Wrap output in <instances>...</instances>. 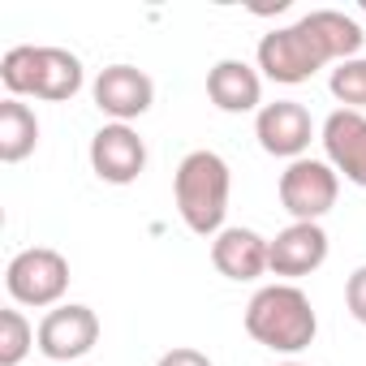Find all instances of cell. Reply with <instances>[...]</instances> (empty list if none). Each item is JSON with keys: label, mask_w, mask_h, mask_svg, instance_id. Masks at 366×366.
Returning a JSON list of instances; mask_svg holds the SVG:
<instances>
[{"label": "cell", "mask_w": 366, "mask_h": 366, "mask_svg": "<svg viewBox=\"0 0 366 366\" xmlns=\"http://www.w3.org/2000/svg\"><path fill=\"white\" fill-rule=\"evenodd\" d=\"M362 44H366V35L349 14L315 9V14L297 18L293 26L267 31L259 39V69L280 86H297V82H310L323 65L353 61L362 52Z\"/></svg>", "instance_id": "cell-1"}, {"label": "cell", "mask_w": 366, "mask_h": 366, "mask_svg": "<svg viewBox=\"0 0 366 366\" xmlns=\"http://www.w3.org/2000/svg\"><path fill=\"white\" fill-rule=\"evenodd\" d=\"M229 190H233V172H229L224 155H216V151H190L172 172L177 212L194 237H220L224 233Z\"/></svg>", "instance_id": "cell-2"}, {"label": "cell", "mask_w": 366, "mask_h": 366, "mask_svg": "<svg viewBox=\"0 0 366 366\" xmlns=\"http://www.w3.org/2000/svg\"><path fill=\"white\" fill-rule=\"evenodd\" d=\"M246 332L272 353H302L315 345L319 315L297 285H263L246 306Z\"/></svg>", "instance_id": "cell-3"}, {"label": "cell", "mask_w": 366, "mask_h": 366, "mask_svg": "<svg viewBox=\"0 0 366 366\" xmlns=\"http://www.w3.org/2000/svg\"><path fill=\"white\" fill-rule=\"evenodd\" d=\"M0 82H5L9 99H48L65 104L82 91V61L65 48H31L18 44L0 61Z\"/></svg>", "instance_id": "cell-4"}, {"label": "cell", "mask_w": 366, "mask_h": 366, "mask_svg": "<svg viewBox=\"0 0 366 366\" xmlns=\"http://www.w3.org/2000/svg\"><path fill=\"white\" fill-rule=\"evenodd\" d=\"M5 289L18 306H35V310L61 306V297L69 289V259L48 246L18 250L5 267Z\"/></svg>", "instance_id": "cell-5"}, {"label": "cell", "mask_w": 366, "mask_h": 366, "mask_svg": "<svg viewBox=\"0 0 366 366\" xmlns=\"http://www.w3.org/2000/svg\"><path fill=\"white\" fill-rule=\"evenodd\" d=\"M336 194H340V172L327 159H306L302 155L280 172V203L293 220L319 224L336 207Z\"/></svg>", "instance_id": "cell-6"}, {"label": "cell", "mask_w": 366, "mask_h": 366, "mask_svg": "<svg viewBox=\"0 0 366 366\" xmlns=\"http://www.w3.org/2000/svg\"><path fill=\"white\" fill-rule=\"evenodd\" d=\"M99 340V319L91 306H52L39 323V353L48 362H78L95 349Z\"/></svg>", "instance_id": "cell-7"}, {"label": "cell", "mask_w": 366, "mask_h": 366, "mask_svg": "<svg viewBox=\"0 0 366 366\" xmlns=\"http://www.w3.org/2000/svg\"><path fill=\"white\" fill-rule=\"evenodd\" d=\"M91 95L104 117H112L117 125H129L134 117H142L155 104V82L138 65H108V69H99Z\"/></svg>", "instance_id": "cell-8"}, {"label": "cell", "mask_w": 366, "mask_h": 366, "mask_svg": "<svg viewBox=\"0 0 366 366\" xmlns=\"http://www.w3.org/2000/svg\"><path fill=\"white\" fill-rule=\"evenodd\" d=\"M254 138L267 155H280V159H302V151L310 147L315 138V121L310 112L297 104V99H276V104H263L259 117H254Z\"/></svg>", "instance_id": "cell-9"}, {"label": "cell", "mask_w": 366, "mask_h": 366, "mask_svg": "<svg viewBox=\"0 0 366 366\" xmlns=\"http://www.w3.org/2000/svg\"><path fill=\"white\" fill-rule=\"evenodd\" d=\"M91 168L108 186H129L147 168V142L138 138V129L112 121V125L95 129V138H91Z\"/></svg>", "instance_id": "cell-10"}, {"label": "cell", "mask_w": 366, "mask_h": 366, "mask_svg": "<svg viewBox=\"0 0 366 366\" xmlns=\"http://www.w3.org/2000/svg\"><path fill=\"white\" fill-rule=\"evenodd\" d=\"M323 263H327V233H323V224L293 220L267 246V267L276 276H289V280H302V276L319 272Z\"/></svg>", "instance_id": "cell-11"}, {"label": "cell", "mask_w": 366, "mask_h": 366, "mask_svg": "<svg viewBox=\"0 0 366 366\" xmlns=\"http://www.w3.org/2000/svg\"><path fill=\"white\" fill-rule=\"evenodd\" d=\"M323 151H327V164L345 181L366 186V117L362 112L336 108L323 121Z\"/></svg>", "instance_id": "cell-12"}, {"label": "cell", "mask_w": 366, "mask_h": 366, "mask_svg": "<svg viewBox=\"0 0 366 366\" xmlns=\"http://www.w3.org/2000/svg\"><path fill=\"white\" fill-rule=\"evenodd\" d=\"M267 246L272 242L263 233L237 224V229H224L220 237H212V263L229 280H259L263 272H272L267 267Z\"/></svg>", "instance_id": "cell-13"}, {"label": "cell", "mask_w": 366, "mask_h": 366, "mask_svg": "<svg viewBox=\"0 0 366 366\" xmlns=\"http://www.w3.org/2000/svg\"><path fill=\"white\" fill-rule=\"evenodd\" d=\"M207 99L220 112H254L263 104V78L246 61H216L207 74Z\"/></svg>", "instance_id": "cell-14"}, {"label": "cell", "mask_w": 366, "mask_h": 366, "mask_svg": "<svg viewBox=\"0 0 366 366\" xmlns=\"http://www.w3.org/2000/svg\"><path fill=\"white\" fill-rule=\"evenodd\" d=\"M39 142V121L31 112V104L22 99H5L0 104V159L5 164H22Z\"/></svg>", "instance_id": "cell-15"}, {"label": "cell", "mask_w": 366, "mask_h": 366, "mask_svg": "<svg viewBox=\"0 0 366 366\" xmlns=\"http://www.w3.org/2000/svg\"><path fill=\"white\" fill-rule=\"evenodd\" d=\"M39 349V332L22 310H0V366H22V357Z\"/></svg>", "instance_id": "cell-16"}, {"label": "cell", "mask_w": 366, "mask_h": 366, "mask_svg": "<svg viewBox=\"0 0 366 366\" xmlns=\"http://www.w3.org/2000/svg\"><path fill=\"white\" fill-rule=\"evenodd\" d=\"M327 86H332V95H336L349 112H362V108H366V61L353 56V61L336 65L332 78H327Z\"/></svg>", "instance_id": "cell-17"}, {"label": "cell", "mask_w": 366, "mask_h": 366, "mask_svg": "<svg viewBox=\"0 0 366 366\" xmlns=\"http://www.w3.org/2000/svg\"><path fill=\"white\" fill-rule=\"evenodd\" d=\"M345 306H349V315L357 323H366V263L345 280Z\"/></svg>", "instance_id": "cell-18"}, {"label": "cell", "mask_w": 366, "mask_h": 366, "mask_svg": "<svg viewBox=\"0 0 366 366\" xmlns=\"http://www.w3.org/2000/svg\"><path fill=\"white\" fill-rule=\"evenodd\" d=\"M155 366H212V357L199 353V349H186V345H181V349H168Z\"/></svg>", "instance_id": "cell-19"}, {"label": "cell", "mask_w": 366, "mask_h": 366, "mask_svg": "<svg viewBox=\"0 0 366 366\" xmlns=\"http://www.w3.org/2000/svg\"><path fill=\"white\" fill-rule=\"evenodd\" d=\"M285 366H302V362H285Z\"/></svg>", "instance_id": "cell-20"}]
</instances>
